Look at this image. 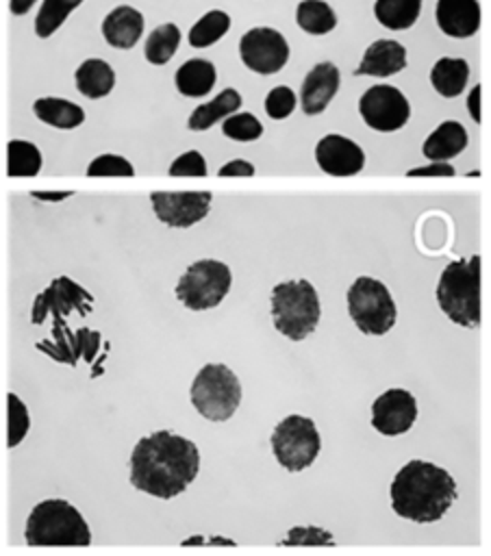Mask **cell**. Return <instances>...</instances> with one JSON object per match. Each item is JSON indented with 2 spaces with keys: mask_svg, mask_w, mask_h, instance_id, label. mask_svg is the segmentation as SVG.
<instances>
[{
  "mask_svg": "<svg viewBox=\"0 0 491 556\" xmlns=\"http://www.w3.org/2000/svg\"><path fill=\"white\" fill-rule=\"evenodd\" d=\"M198 445L169 430L141 437L130 454V484L152 497L180 495L198 476Z\"/></svg>",
  "mask_w": 491,
  "mask_h": 556,
  "instance_id": "cell-1",
  "label": "cell"
},
{
  "mask_svg": "<svg viewBox=\"0 0 491 556\" xmlns=\"http://www.w3.org/2000/svg\"><path fill=\"white\" fill-rule=\"evenodd\" d=\"M391 508L395 515L430 523L441 519L456 500L454 478L426 460H408L391 480Z\"/></svg>",
  "mask_w": 491,
  "mask_h": 556,
  "instance_id": "cell-2",
  "label": "cell"
},
{
  "mask_svg": "<svg viewBox=\"0 0 491 556\" xmlns=\"http://www.w3.org/2000/svg\"><path fill=\"white\" fill-rule=\"evenodd\" d=\"M437 304L458 326L480 324V256L452 261L439 276Z\"/></svg>",
  "mask_w": 491,
  "mask_h": 556,
  "instance_id": "cell-3",
  "label": "cell"
},
{
  "mask_svg": "<svg viewBox=\"0 0 491 556\" xmlns=\"http://www.w3.org/2000/svg\"><path fill=\"white\" fill-rule=\"evenodd\" d=\"M24 539L28 545H89L91 530L76 506L67 500H43L39 502L24 528Z\"/></svg>",
  "mask_w": 491,
  "mask_h": 556,
  "instance_id": "cell-4",
  "label": "cell"
},
{
  "mask_svg": "<svg viewBox=\"0 0 491 556\" xmlns=\"http://www.w3.org/2000/svg\"><path fill=\"white\" fill-rule=\"evenodd\" d=\"M272 321L280 334L291 341L306 339L322 315L319 295L315 287L304 280H285L272 289Z\"/></svg>",
  "mask_w": 491,
  "mask_h": 556,
  "instance_id": "cell-5",
  "label": "cell"
},
{
  "mask_svg": "<svg viewBox=\"0 0 491 556\" xmlns=\"http://www.w3.org/2000/svg\"><path fill=\"white\" fill-rule=\"evenodd\" d=\"M193 408L209 421H226L241 404V382L222 363L204 365L189 389Z\"/></svg>",
  "mask_w": 491,
  "mask_h": 556,
  "instance_id": "cell-6",
  "label": "cell"
},
{
  "mask_svg": "<svg viewBox=\"0 0 491 556\" xmlns=\"http://www.w3.org/2000/svg\"><path fill=\"white\" fill-rule=\"evenodd\" d=\"M348 313L363 334L380 337L395 324L398 311L389 289L372 276H358L348 289Z\"/></svg>",
  "mask_w": 491,
  "mask_h": 556,
  "instance_id": "cell-7",
  "label": "cell"
},
{
  "mask_svg": "<svg viewBox=\"0 0 491 556\" xmlns=\"http://www.w3.org/2000/svg\"><path fill=\"white\" fill-rule=\"evenodd\" d=\"M230 267L215 258L191 263L176 282V298L191 311L217 306L230 291Z\"/></svg>",
  "mask_w": 491,
  "mask_h": 556,
  "instance_id": "cell-8",
  "label": "cell"
},
{
  "mask_svg": "<svg viewBox=\"0 0 491 556\" xmlns=\"http://www.w3.org/2000/svg\"><path fill=\"white\" fill-rule=\"evenodd\" d=\"M322 450L319 432L313 419L302 415L285 417L272 432V452L287 471H302Z\"/></svg>",
  "mask_w": 491,
  "mask_h": 556,
  "instance_id": "cell-9",
  "label": "cell"
},
{
  "mask_svg": "<svg viewBox=\"0 0 491 556\" xmlns=\"http://www.w3.org/2000/svg\"><path fill=\"white\" fill-rule=\"evenodd\" d=\"M239 56L243 65L256 74H276L289 61V43L280 30L254 26L241 35Z\"/></svg>",
  "mask_w": 491,
  "mask_h": 556,
  "instance_id": "cell-10",
  "label": "cell"
},
{
  "mask_svg": "<svg viewBox=\"0 0 491 556\" xmlns=\"http://www.w3.org/2000/svg\"><path fill=\"white\" fill-rule=\"evenodd\" d=\"M358 113L369 128L393 132L408 122L411 104L398 87L374 85L358 98Z\"/></svg>",
  "mask_w": 491,
  "mask_h": 556,
  "instance_id": "cell-11",
  "label": "cell"
},
{
  "mask_svg": "<svg viewBox=\"0 0 491 556\" xmlns=\"http://www.w3.org/2000/svg\"><path fill=\"white\" fill-rule=\"evenodd\" d=\"M211 191H154L150 202L159 222L172 228H189L204 219L211 208Z\"/></svg>",
  "mask_w": 491,
  "mask_h": 556,
  "instance_id": "cell-12",
  "label": "cell"
},
{
  "mask_svg": "<svg viewBox=\"0 0 491 556\" xmlns=\"http://www.w3.org/2000/svg\"><path fill=\"white\" fill-rule=\"evenodd\" d=\"M91 306L93 295L87 289H83L67 276H59L35 298L30 308V321L43 324L48 315H67L72 311L87 315L91 313Z\"/></svg>",
  "mask_w": 491,
  "mask_h": 556,
  "instance_id": "cell-13",
  "label": "cell"
},
{
  "mask_svg": "<svg viewBox=\"0 0 491 556\" xmlns=\"http://www.w3.org/2000/svg\"><path fill=\"white\" fill-rule=\"evenodd\" d=\"M417 417V402L406 389H389L372 404V426L387 437L406 432Z\"/></svg>",
  "mask_w": 491,
  "mask_h": 556,
  "instance_id": "cell-14",
  "label": "cell"
},
{
  "mask_svg": "<svg viewBox=\"0 0 491 556\" xmlns=\"http://www.w3.org/2000/svg\"><path fill=\"white\" fill-rule=\"evenodd\" d=\"M317 165L330 176H352L365 165L363 150L343 135H326L315 146Z\"/></svg>",
  "mask_w": 491,
  "mask_h": 556,
  "instance_id": "cell-15",
  "label": "cell"
},
{
  "mask_svg": "<svg viewBox=\"0 0 491 556\" xmlns=\"http://www.w3.org/2000/svg\"><path fill=\"white\" fill-rule=\"evenodd\" d=\"M341 74L335 63L319 61L315 63L302 80L300 87V106L306 115H319L330 100L337 96Z\"/></svg>",
  "mask_w": 491,
  "mask_h": 556,
  "instance_id": "cell-16",
  "label": "cell"
},
{
  "mask_svg": "<svg viewBox=\"0 0 491 556\" xmlns=\"http://www.w3.org/2000/svg\"><path fill=\"white\" fill-rule=\"evenodd\" d=\"M435 20L443 35L454 39H467L480 28V2L478 0H437Z\"/></svg>",
  "mask_w": 491,
  "mask_h": 556,
  "instance_id": "cell-17",
  "label": "cell"
},
{
  "mask_svg": "<svg viewBox=\"0 0 491 556\" xmlns=\"http://www.w3.org/2000/svg\"><path fill=\"white\" fill-rule=\"evenodd\" d=\"M143 15L130 4L113 7L102 20V37L111 48L130 50L143 35Z\"/></svg>",
  "mask_w": 491,
  "mask_h": 556,
  "instance_id": "cell-18",
  "label": "cell"
},
{
  "mask_svg": "<svg viewBox=\"0 0 491 556\" xmlns=\"http://www.w3.org/2000/svg\"><path fill=\"white\" fill-rule=\"evenodd\" d=\"M406 67V48L395 39H376L363 52L354 76H391Z\"/></svg>",
  "mask_w": 491,
  "mask_h": 556,
  "instance_id": "cell-19",
  "label": "cell"
},
{
  "mask_svg": "<svg viewBox=\"0 0 491 556\" xmlns=\"http://www.w3.org/2000/svg\"><path fill=\"white\" fill-rule=\"evenodd\" d=\"M467 148V130L463 124L448 119L441 122L424 141L421 152L430 161H448L452 156H458Z\"/></svg>",
  "mask_w": 491,
  "mask_h": 556,
  "instance_id": "cell-20",
  "label": "cell"
},
{
  "mask_svg": "<svg viewBox=\"0 0 491 556\" xmlns=\"http://www.w3.org/2000/svg\"><path fill=\"white\" fill-rule=\"evenodd\" d=\"M74 83H76V89L85 96V98H91V100H98V98H104L113 91L115 87V72L113 67L102 61V59H85L76 72H74Z\"/></svg>",
  "mask_w": 491,
  "mask_h": 556,
  "instance_id": "cell-21",
  "label": "cell"
},
{
  "mask_svg": "<svg viewBox=\"0 0 491 556\" xmlns=\"http://www.w3.org/2000/svg\"><path fill=\"white\" fill-rule=\"evenodd\" d=\"M215 80H217V70L206 59H189L174 74L178 93L187 98L206 96L215 87Z\"/></svg>",
  "mask_w": 491,
  "mask_h": 556,
  "instance_id": "cell-22",
  "label": "cell"
},
{
  "mask_svg": "<svg viewBox=\"0 0 491 556\" xmlns=\"http://www.w3.org/2000/svg\"><path fill=\"white\" fill-rule=\"evenodd\" d=\"M469 80V63L458 56H441L430 70V85L443 98H456Z\"/></svg>",
  "mask_w": 491,
  "mask_h": 556,
  "instance_id": "cell-23",
  "label": "cell"
},
{
  "mask_svg": "<svg viewBox=\"0 0 491 556\" xmlns=\"http://www.w3.org/2000/svg\"><path fill=\"white\" fill-rule=\"evenodd\" d=\"M33 111L43 124L61 128V130L76 128L85 122V111L76 102L65 100V98H54V96L37 98L33 102Z\"/></svg>",
  "mask_w": 491,
  "mask_h": 556,
  "instance_id": "cell-24",
  "label": "cell"
},
{
  "mask_svg": "<svg viewBox=\"0 0 491 556\" xmlns=\"http://www.w3.org/2000/svg\"><path fill=\"white\" fill-rule=\"evenodd\" d=\"M239 106H241V93L237 89L228 87V89L219 91L213 100L196 106L187 119V126H189V130H206L215 122H222L230 113L239 111Z\"/></svg>",
  "mask_w": 491,
  "mask_h": 556,
  "instance_id": "cell-25",
  "label": "cell"
},
{
  "mask_svg": "<svg viewBox=\"0 0 491 556\" xmlns=\"http://www.w3.org/2000/svg\"><path fill=\"white\" fill-rule=\"evenodd\" d=\"M421 13V0H376L374 17L389 30L411 28Z\"/></svg>",
  "mask_w": 491,
  "mask_h": 556,
  "instance_id": "cell-26",
  "label": "cell"
},
{
  "mask_svg": "<svg viewBox=\"0 0 491 556\" xmlns=\"http://www.w3.org/2000/svg\"><path fill=\"white\" fill-rule=\"evenodd\" d=\"M295 24L309 35H328L337 26V13L326 0H300Z\"/></svg>",
  "mask_w": 491,
  "mask_h": 556,
  "instance_id": "cell-27",
  "label": "cell"
},
{
  "mask_svg": "<svg viewBox=\"0 0 491 556\" xmlns=\"http://www.w3.org/2000/svg\"><path fill=\"white\" fill-rule=\"evenodd\" d=\"M37 348L52 356L59 363L65 365H76L80 358V345L76 334L70 332V328L63 321V315H52V339L50 341H39Z\"/></svg>",
  "mask_w": 491,
  "mask_h": 556,
  "instance_id": "cell-28",
  "label": "cell"
},
{
  "mask_svg": "<svg viewBox=\"0 0 491 556\" xmlns=\"http://www.w3.org/2000/svg\"><path fill=\"white\" fill-rule=\"evenodd\" d=\"M180 28L174 22L159 24L143 43V56L152 65H165L180 46Z\"/></svg>",
  "mask_w": 491,
  "mask_h": 556,
  "instance_id": "cell-29",
  "label": "cell"
},
{
  "mask_svg": "<svg viewBox=\"0 0 491 556\" xmlns=\"http://www.w3.org/2000/svg\"><path fill=\"white\" fill-rule=\"evenodd\" d=\"M230 28V15L222 9L206 11L191 28H189V46L193 48H209L217 43Z\"/></svg>",
  "mask_w": 491,
  "mask_h": 556,
  "instance_id": "cell-30",
  "label": "cell"
},
{
  "mask_svg": "<svg viewBox=\"0 0 491 556\" xmlns=\"http://www.w3.org/2000/svg\"><path fill=\"white\" fill-rule=\"evenodd\" d=\"M85 0H41V7L35 15V35L39 39L52 37L65 20L74 13L76 7H80Z\"/></svg>",
  "mask_w": 491,
  "mask_h": 556,
  "instance_id": "cell-31",
  "label": "cell"
},
{
  "mask_svg": "<svg viewBox=\"0 0 491 556\" xmlns=\"http://www.w3.org/2000/svg\"><path fill=\"white\" fill-rule=\"evenodd\" d=\"M41 169V152L35 143L24 139H11L7 143V174L9 176H35Z\"/></svg>",
  "mask_w": 491,
  "mask_h": 556,
  "instance_id": "cell-32",
  "label": "cell"
},
{
  "mask_svg": "<svg viewBox=\"0 0 491 556\" xmlns=\"http://www.w3.org/2000/svg\"><path fill=\"white\" fill-rule=\"evenodd\" d=\"M7 415H9V424H7V447L13 450L15 445H20L24 441V437L28 434L30 428V415L26 404L15 395V393H7Z\"/></svg>",
  "mask_w": 491,
  "mask_h": 556,
  "instance_id": "cell-33",
  "label": "cell"
},
{
  "mask_svg": "<svg viewBox=\"0 0 491 556\" xmlns=\"http://www.w3.org/2000/svg\"><path fill=\"white\" fill-rule=\"evenodd\" d=\"M222 130L235 141H254L263 135V124L252 113H230L222 122Z\"/></svg>",
  "mask_w": 491,
  "mask_h": 556,
  "instance_id": "cell-34",
  "label": "cell"
},
{
  "mask_svg": "<svg viewBox=\"0 0 491 556\" xmlns=\"http://www.w3.org/2000/svg\"><path fill=\"white\" fill-rule=\"evenodd\" d=\"M87 176L98 178V176H124L130 178L135 176V167L130 161H126L119 154H100L87 165Z\"/></svg>",
  "mask_w": 491,
  "mask_h": 556,
  "instance_id": "cell-35",
  "label": "cell"
},
{
  "mask_svg": "<svg viewBox=\"0 0 491 556\" xmlns=\"http://www.w3.org/2000/svg\"><path fill=\"white\" fill-rule=\"evenodd\" d=\"M298 104V98L295 93L287 87V85H278L274 87L267 96H265V113L272 117V119H285L293 113Z\"/></svg>",
  "mask_w": 491,
  "mask_h": 556,
  "instance_id": "cell-36",
  "label": "cell"
},
{
  "mask_svg": "<svg viewBox=\"0 0 491 556\" xmlns=\"http://www.w3.org/2000/svg\"><path fill=\"white\" fill-rule=\"evenodd\" d=\"M282 545H332V534L317 526H298L287 532Z\"/></svg>",
  "mask_w": 491,
  "mask_h": 556,
  "instance_id": "cell-37",
  "label": "cell"
},
{
  "mask_svg": "<svg viewBox=\"0 0 491 556\" xmlns=\"http://www.w3.org/2000/svg\"><path fill=\"white\" fill-rule=\"evenodd\" d=\"M169 176H206V161L198 150H187L169 165Z\"/></svg>",
  "mask_w": 491,
  "mask_h": 556,
  "instance_id": "cell-38",
  "label": "cell"
},
{
  "mask_svg": "<svg viewBox=\"0 0 491 556\" xmlns=\"http://www.w3.org/2000/svg\"><path fill=\"white\" fill-rule=\"evenodd\" d=\"M76 339H78V345H80V356L87 363H91L98 348H100V334L89 330V328H80V330H76Z\"/></svg>",
  "mask_w": 491,
  "mask_h": 556,
  "instance_id": "cell-39",
  "label": "cell"
},
{
  "mask_svg": "<svg viewBox=\"0 0 491 556\" xmlns=\"http://www.w3.org/2000/svg\"><path fill=\"white\" fill-rule=\"evenodd\" d=\"M406 176H411V178H415V176H454V167L448 165L445 161H435L430 165L408 169Z\"/></svg>",
  "mask_w": 491,
  "mask_h": 556,
  "instance_id": "cell-40",
  "label": "cell"
},
{
  "mask_svg": "<svg viewBox=\"0 0 491 556\" xmlns=\"http://www.w3.org/2000/svg\"><path fill=\"white\" fill-rule=\"evenodd\" d=\"M217 174L224 176V178H228V176H254V165L243 161V159H235V161L222 165Z\"/></svg>",
  "mask_w": 491,
  "mask_h": 556,
  "instance_id": "cell-41",
  "label": "cell"
},
{
  "mask_svg": "<svg viewBox=\"0 0 491 556\" xmlns=\"http://www.w3.org/2000/svg\"><path fill=\"white\" fill-rule=\"evenodd\" d=\"M480 91H482V87L476 85V87H471V91L467 96V111L476 124H480Z\"/></svg>",
  "mask_w": 491,
  "mask_h": 556,
  "instance_id": "cell-42",
  "label": "cell"
},
{
  "mask_svg": "<svg viewBox=\"0 0 491 556\" xmlns=\"http://www.w3.org/2000/svg\"><path fill=\"white\" fill-rule=\"evenodd\" d=\"M72 193L74 191H30V195L41 202H61V200L70 198Z\"/></svg>",
  "mask_w": 491,
  "mask_h": 556,
  "instance_id": "cell-43",
  "label": "cell"
},
{
  "mask_svg": "<svg viewBox=\"0 0 491 556\" xmlns=\"http://www.w3.org/2000/svg\"><path fill=\"white\" fill-rule=\"evenodd\" d=\"M35 4H37V0H9V11H11V15L22 17V15H26Z\"/></svg>",
  "mask_w": 491,
  "mask_h": 556,
  "instance_id": "cell-44",
  "label": "cell"
}]
</instances>
